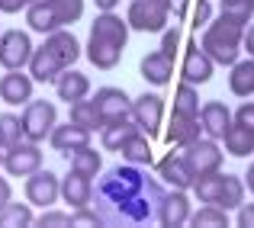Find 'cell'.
<instances>
[{"mask_svg":"<svg viewBox=\"0 0 254 228\" xmlns=\"http://www.w3.org/2000/svg\"><path fill=\"white\" fill-rule=\"evenodd\" d=\"M0 100L3 103H29L32 100V77L19 74V71H10V74L0 77Z\"/></svg>","mask_w":254,"mask_h":228,"instance_id":"d6986e66","label":"cell"},{"mask_svg":"<svg viewBox=\"0 0 254 228\" xmlns=\"http://www.w3.org/2000/svg\"><path fill=\"white\" fill-rule=\"evenodd\" d=\"M129 19L123 23V16L116 13H100L90 26V39H87V58H90L93 68L100 71H113L123 58L126 49V39H129Z\"/></svg>","mask_w":254,"mask_h":228,"instance_id":"7a4b0ae2","label":"cell"},{"mask_svg":"<svg viewBox=\"0 0 254 228\" xmlns=\"http://www.w3.org/2000/svg\"><path fill=\"white\" fill-rule=\"evenodd\" d=\"M138 71H142V77L148 80V84L164 87L174 74V58L164 55V52H148V55L142 58V64H138Z\"/></svg>","mask_w":254,"mask_h":228,"instance_id":"ac0fdd59","label":"cell"},{"mask_svg":"<svg viewBox=\"0 0 254 228\" xmlns=\"http://www.w3.org/2000/svg\"><path fill=\"white\" fill-rule=\"evenodd\" d=\"M158 173H161L164 180H168L171 186H177V190H190L193 180H196V173L190 171V164L184 161V154L180 158H174V154H168V158L158 164Z\"/></svg>","mask_w":254,"mask_h":228,"instance_id":"44dd1931","label":"cell"},{"mask_svg":"<svg viewBox=\"0 0 254 228\" xmlns=\"http://www.w3.org/2000/svg\"><path fill=\"white\" fill-rule=\"evenodd\" d=\"M32 61V42L26 32L19 29H10L0 36V64L6 71H19L23 64Z\"/></svg>","mask_w":254,"mask_h":228,"instance_id":"30bf717a","label":"cell"},{"mask_svg":"<svg viewBox=\"0 0 254 228\" xmlns=\"http://www.w3.org/2000/svg\"><path fill=\"white\" fill-rule=\"evenodd\" d=\"M190 222H193V228H229V216H225L222 206L206 203L196 216H190Z\"/></svg>","mask_w":254,"mask_h":228,"instance_id":"836d02e7","label":"cell"},{"mask_svg":"<svg viewBox=\"0 0 254 228\" xmlns=\"http://www.w3.org/2000/svg\"><path fill=\"white\" fill-rule=\"evenodd\" d=\"M39 228H71V216L68 212H42Z\"/></svg>","mask_w":254,"mask_h":228,"instance_id":"74e56055","label":"cell"},{"mask_svg":"<svg viewBox=\"0 0 254 228\" xmlns=\"http://www.w3.org/2000/svg\"><path fill=\"white\" fill-rule=\"evenodd\" d=\"M77 225H93V228H97V225H103V219H100L97 209H87V206H84V209L71 212V228H77Z\"/></svg>","mask_w":254,"mask_h":228,"instance_id":"8d00e7d4","label":"cell"},{"mask_svg":"<svg viewBox=\"0 0 254 228\" xmlns=\"http://www.w3.org/2000/svg\"><path fill=\"white\" fill-rule=\"evenodd\" d=\"M238 225L254 228V206H242V209H238Z\"/></svg>","mask_w":254,"mask_h":228,"instance_id":"b9f144b4","label":"cell"},{"mask_svg":"<svg viewBox=\"0 0 254 228\" xmlns=\"http://www.w3.org/2000/svg\"><path fill=\"white\" fill-rule=\"evenodd\" d=\"M62 199L71 206V209H84V206H90V199H93V183H90V177L71 171L68 177L62 180Z\"/></svg>","mask_w":254,"mask_h":228,"instance_id":"2e32d148","label":"cell"},{"mask_svg":"<svg viewBox=\"0 0 254 228\" xmlns=\"http://www.w3.org/2000/svg\"><path fill=\"white\" fill-rule=\"evenodd\" d=\"M93 103H97V110H100L103 125H106V122H116V119L132 116V100L126 97L119 87H100L97 97H93Z\"/></svg>","mask_w":254,"mask_h":228,"instance_id":"4fadbf2b","label":"cell"},{"mask_svg":"<svg viewBox=\"0 0 254 228\" xmlns=\"http://www.w3.org/2000/svg\"><path fill=\"white\" fill-rule=\"evenodd\" d=\"M132 132H138V122L132 116H126V119H116V122H106L100 142H103L106 151H119V148H123V142L132 135Z\"/></svg>","mask_w":254,"mask_h":228,"instance_id":"d4e9b609","label":"cell"},{"mask_svg":"<svg viewBox=\"0 0 254 228\" xmlns=\"http://www.w3.org/2000/svg\"><path fill=\"white\" fill-rule=\"evenodd\" d=\"M245 49H248L251 55H254V26H251L248 32H245Z\"/></svg>","mask_w":254,"mask_h":228,"instance_id":"f6af8a7d","label":"cell"},{"mask_svg":"<svg viewBox=\"0 0 254 228\" xmlns=\"http://www.w3.org/2000/svg\"><path fill=\"white\" fill-rule=\"evenodd\" d=\"M219 13H222L225 19H232V23L245 26L251 19L254 6H251V0H222V3H219Z\"/></svg>","mask_w":254,"mask_h":228,"instance_id":"d590c367","label":"cell"},{"mask_svg":"<svg viewBox=\"0 0 254 228\" xmlns=\"http://www.w3.org/2000/svg\"><path fill=\"white\" fill-rule=\"evenodd\" d=\"M222 183H225V173H219V171H216V173H203V177H196L190 190L196 193L199 203H212V206H216L219 193H222Z\"/></svg>","mask_w":254,"mask_h":228,"instance_id":"f1b7e54d","label":"cell"},{"mask_svg":"<svg viewBox=\"0 0 254 228\" xmlns=\"http://www.w3.org/2000/svg\"><path fill=\"white\" fill-rule=\"evenodd\" d=\"M23 119L10 116V113H0V145L3 148H13L16 142H23Z\"/></svg>","mask_w":254,"mask_h":228,"instance_id":"e575fe53","label":"cell"},{"mask_svg":"<svg viewBox=\"0 0 254 228\" xmlns=\"http://www.w3.org/2000/svg\"><path fill=\"white\" fill-rule=\"evenodd\" d=\"M232 119H235V116L229 113V106L219 103V100H212V103H206L203 110H199V122H203V132L209 138H222L225 132H229Z\"/></svg>","mask_w":254,"mask_h":228,"instance_id":"e0dca14e","label":"cell"},{"mask_svg":"<svg viewBox=\"0 0 254 228\" xmlns=\"http://www.w3.org/2000/svg\"><path fill=\"white\" fill-rule=\"evenodd\" d=\"M3 167L10 177H29L42 167V151H39L36 142H16L13 148H6Z\"/></svg>","mask_w":254,"mask_h":228,"instance_id":"9c48e42d","label":"cell"},{"mask_svg":"<svg viewBox=\"0 0 254 228\" xmlns=\"http://www.w3.org/2000/svg\"><path fill=\"white\" fill-rule=\"evenodd\" d=\"M71 122L84 125L87 132L103 129V119H100V110H97L93 100H77V103H71Z\"/></svg>","mask_w":254,"mask_h":228,"instance_id":"f546056e","label":"cell"},{"mask_svg":"<svg viewBox=\"0 0 254 228\" xmlns=\"http://www.w3.org/2000/svg\"><path fill=\"white\" fill-rule=\"evenodd\" d=\"M177 45H180V29L174 26V29H164V39H161V52L164 55H171L174 58V52H177Z\"/></svg>","mask_w":254,"mask_h":228,"instance_id":"f35d334b","label":"cell"},{"mask_svg":"<svg viewBox=\"0 0 254 228\" xmlns=\"http://www.w3.org/2000/svg\"><path fill=\"white\" fill-rule=\"evenodd\" d=\"M174 0H132L129 3V26L138 32H161L168 26Z\"/></svg>","mask_w":254,"mask_h":228,"instance_id":"8992f818","label":"cell"},{"mask_svg":"<svg viewBox=\"0 0 254 228\" xmlns=\"http://www.w3.org/2000/svg\"><path fill=\"white\" fill-rule=\"evenodd\" d=\"M216 206H222L225 212L229 209H242L245 206V183L238 177H232V173H225V183H222V193H219Z\"/></svg>","mask_w":254,"mask_h":228,"instance_id":"4dcf8cb0","label":"cell"},{"mask_svg":"<svg viewBox=\"0 0 254 228\" xmlns=\"http://www.w3.org/2000/svg\"><path fill=\"white\" fill-rule=\"evenodd\" d=\"M251 6H254V0H251Z\"/></svg>","mask_w":254,"mask_h":228,"instance_id":"681fc988","label":"cell"},{"mask_svg":"<svg viewBox=\"0 0 254 228\" xmlns=\"http://www.w3.org/2000/svg\"><path fill=\"white\" fill-rule=\"evenodd\" d=\"M64 158H68L71 171L84 173V177H97L100 173V154L90 148V145H81V148H71L64 151Z\"/></svg>","mask_w":254,"mask_h":228,"instance_id":"4316f807","label":"cell"},{"mask_svg":"<svg viewBox=\"0 0 254 228\" xmlns=\"http://www.w3.org/2000/svg\"><path fill=\"white\" fill-rule=\"evenodd\" d=\"M32 225V209L26 203H10L0 209V228H26Z\"/></svg>","mask_w":254,"mask_h":228,"instance_id":"d6a6232c","label":"cell"},{"mask_svg":"<svg viewBox=\"0 0 254 228\" xmlns=\"http://www.w3.org/2000/svg\"><path fill=\"white\" fill-rule=\"evenodd\" d=\"M97 6H103V10H113V6H116V0H97Z\"/></svg>","mask_w":254,"mask_h":228,"instance_id":"7dc6e473","label":"cell"},{"mask_svg":"<svg viewBox=\"0 0 254 228\" xmlns=\"http://www.w3.org/2000/svg\"><path fill=\"white\" fill-rule=\"evenodd\" d=\"M62 196V180L55 177L52 171H42L39 167L36 173H29V180H26V199H29L32 206H52L55 199Z\"/></svg>","mask_w":254,"mask_h":228,"instance_id":"7c38bea8","label":"cell"},{"mask_svg":"<svg viewBox=\"0 0 254 228\" xmlns=\"http://www.w3.org/2000/svg\"><path fill=\"white\" fill-rule=\"evenodd\" d=\"M184 161L190 164V171L196 173V177H203V173H216L219 167H222V151L206 135V138H196V142L184 145Z\"/></svg>","mask_w":254,"mask_h":228,"instance_id":"ba28073f","label":"cell"},{"mask_svg":"<svg viewBox=\"0 0 254 228\" xmlns=\"http://www.w3.org/2000/svg\"><path fill=\"white\" fill-rule=\"evenodd\" d=\"M26 3H32V0H0V10L3 13H16L19 6H26Z\"/></svg>","mask_w":254,"mask_h":228,"instance_id":"7bdbcfd3","label":"cell"},{"mask_svg":"<svg viewBox=\"0 0 254 228\" xmlns=\"http://www.w3.org/2000/svg\"><path fill=\"white\" fill-rule=\"evenodd\" d=\"M77 58H81L77 39L71 36V32H64V29H55V32H49V39H45L42 49L32 52L29 74H32V80H39V84H52V80H58V74L68 71Z\"/></svg>","mask_w":254,"mask_h":228,"instance_id":"3957f363","label":"cell"},{"mask_svg":"<svg viewBox=\"0 0 254 228\" xmlns=\"http://www.w3.org/2000/svg\"><path fill=\"white\" fill-rule=\"evenodd\" d=\"M84 0H32L26 10V23L36 32H55L81 19Z\"/></svg>","mask_w":254,"mask_h":228,"instance_id":"5b68a950","label":"cell"},{"mask_svg":"<svg viewBox=\"0 0 254 228\" xmlns=\"http://www.w3.org/2000/svg\"><path fill=\"white\" fill-rule=\"evenodd\" d=\"M222 138H225V151H229L232 158H248L254 151V129H248V125H242V122H232Z\"/></svg>","mask_w":254,"mask_h":228,"instance_id":"cb8c5ba5","label":"cell"},{"mask_svg":"<svg viewBox=\"0 0 254 228\" xmlns=\"http://www.w3.org/2000/svg\"><path fill=\"white\" fill-rule=\"evenodd\" d=\"M158 222L164 228H180L184 222H190V199L184 190L174 186L171 193H164L161 206H158Z\"/></svg>","mask_w":254,"mask_h":228,"instance_id":"5bb4252c","label":"cell"},{"mask_svg":"<svg viewBox=\"0 0 254 228\" xmlns=\"http://www.w3.org/2000/svg\"><path fill=\"white\" fill-rule=\"evenodd\" d=\"M199 132H203V122H199V116H177V113H174V122H171V129H168V142L184 148V145L196 142Z\"/></svg>","mask_w":254,"mask_h":228,"instance_id":"603a6c76","label":"cell"},{"mask_svg":"<svg viewBox=\"0 0 254 228\" xmlns=\"http://www.w3.org/2000/svg\"><path fill=\"white\" fill-rule=\"evenodd\" d=\"M229 87L235 97H251L254 93V55L248 61H235L229 74Z\"/></svg>","mask_w":254,"mask_h":228,"instance_id":"484cf974","label":"cell"},{"mask_svg":"<svg viewBox=\"0 0 254 228\" xmlns=\"http://www.w3.org/2000/svg\"><path fill=\"white\" fill-rule=\"evenodd\" d=\"M209 16H212V6L206 3V0H199L196 10H193V23H196V29H199L203 23H209Z\"/></svg>","mask_w":254,"mask_h":228,"instance_id":"60d3db41","label":"cell"},{"mask_svg":"<svg viewBox=\"0 0 254 228\" xmlns=\"http://www.w3.org/2000/svg\"><path fill=\"white\" fill-rule=\"evenodd\" d=\"M23 135L29 138V142H42L45 135H52V129H55V103H45V100H32V103H26L23 110Z\"/></svg>","mask_w":254,"mask_h":228,"instance_id":"52a82bcc","label":"cell"},{"mask_svg":"<svg viewBox=\"0 0 254 228\" xmlns=\"http://www.w3.org/2000/svg\"><path fill=\"white\" fill-rule=\"evenodd\" d=\"M199 45L206 49V55L212 58L216 64H235L238 52L245 45V26L232 23V19L219 16V23H209L199 39Z\"/></svg>","mask_w":254,"mask_h":228,"instance_id":"277c9868","label":"cell"},{"mask_svg":"<svg viewBox=\"0 0 254 228\" xmlns=\"http://www.w3.org/2000/svg\"><path fill=\"white\" fill-rule=\"evenodd\" d=\"M161 116H164V100L158 93H142V97L132 100V119L148 138H155L161 132Z\"/></svg>","mask_w":254,"mask_h":228,"instance_id":"8fae6325","label":"cell"},{"mask_svg":"<svg viewBox=\"0 0 254 228\" xmlns=\"http://www.w3.org/2000/svg\"><path fill=\"white\" fill-rule=\"evenodd\" d=\"M58 87V100H64V103H77V100H84L87 93H90V80H87V74H81V71H62L55 80Z\"/></svg>","mask_w":254,"mask_h":228,"instance_id":"7402d4cb","label":"cell"},{"mask_svg":"<svg viewBox=\"0 0 254 228\" xmlns=\"http://www.w3.org/2000/svg\"><path fill=\"white\" fill-rule=\"evenodd\" d=\"M0 148H3V145H0ZM3 154H6V151H0V164H3Z\"/></svg>","mask_w":254,"mask_h":228,"instance_id":"c3c4849f","label":"cell"},{"mask_svg":"<svg viewBox=\"0 0 254 228\" xmlns=\"http://www.w3.org/2000/svg\"><path fill=\"white\" fill-rule=\"evenodd\" d=\"M235 122L254 129V103H242V106H238V110H235Z\"/></svg>","mask_w":254,"mask_h":228,"instance_id":"ab89813d","label":"cell"},{"mask_svg":"<svg viewBox=\"0 0 254 228\" xmlns=\"http://www.w3.org/2000/svg\"><path fill=\"white\" fill-rule=\"evenodd\" d=\"M93 196L106 225H142L158 219L164 190L155 177L142 171V164H119L100 177Z\"/></svg>","mask_w":254,"mask_h":228,"instance_id":"6da1fadb","label":"cell"},{"mask_svg":"<svg viewBox=\"0 0 254 228\" xmlns=\"http://www.w3.org/2000/svg\"><path fill=\"white\" fill-rule=\"evenodd\" d=\"M245 186H248V190L254 193V164L248 167V171H245Z\"/></svg>","mask_w":254,"mask_h":228,"instance_id":"bcb514c9","label":"cell"},{"mask_svg":"<svg viewBox=\"0 0 254 228\" xmlns=\"http://www.w3.org/2000/svg\"><path fill=\"white\" fill-rule=\"evenodd\" d=\"M212 58L206 55V49L199 45V39H193L190 42V49H187V55H184V80L187 84H206V80L212 77Z\"/></svg>","mask_w":254,"mask_h":228,"instance_id":"9a60e30c","label":"cell"},{"mask_svg":"<svg viewBox=\"0 0 254 228\" xmlns=\"http://www.w3.org/2000/svg\"><path fill=\"white\" fill-rule=\"evenodd\" d=\"M119 151H123V158L129 161V164H142V167L151 164V145H148V135H145L142 129L132 132V135L123 142V148H119Z\"/></svg>","mask_w":254,"mask_h":228,"instance_id":"83f0119b","label":"cell"},{"mask_svg":"<svg viewBox=\"0 0 254 228\" xmlns=\"http://www.w3.org/2000/svg\"><path fill=\"white\" fill-rule=\"evenodd\" d=\"M49 138H52V148L62 151V154L71 151V148H81V145H90V132L84 125L71 122V119H68V125H55Z\"/></svg>","mask_w":254,"mask_h":228,"instance_id":"ffe728a7","label":"cell"},{"mask_svg":"<svg viewBox=\"0 0 254 228\" xmlns=\"http://www.w3.org/2000/svg\"><path fill=\"white\" fill-rule=\"evenodd\" d=\"M174 113H177V116H199V93L193 90V84H187V80L177 87Z\"/></svg>","mask_w":254,"mask_h":228,"instance_id":"1f68e13d","label":"cell"},{"mask_svg":"<svg viewBox=\"0 0 254 228\" xmlns=\"http://www.w3.org/2000/svg\"><path fill=\"white\" fill-rule=\"evenodd\" d=\"M3 206H10V183L0 177V209H3Z\"/></svg>","mask_w":254,"mask_h":228,"instance_id":"ee69618b","label":"cell"}]
</instances>
